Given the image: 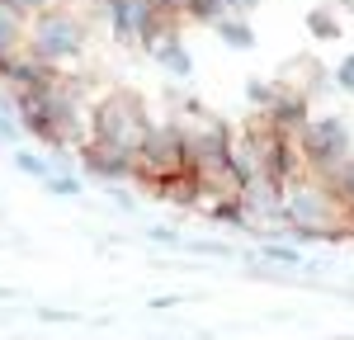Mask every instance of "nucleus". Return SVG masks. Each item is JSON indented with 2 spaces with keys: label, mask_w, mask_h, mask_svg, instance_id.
Here are the masks:
<instances>
[{
  "label": "nucleus",
  "mask_w": 354,
  "mask_h": 340,
  "mask_svg": "<svg viewBox=\"0 0 354 340\" xmlns=\"http://www.w3.org/2000/svg\"><path fill=\"white\" fill-rule=\"evenodd\" d=\"M5 5H10V10H19L24 19H33V15H43V10H53L57 0H5Z\"/></svg>",
  "instance_id": "12"
},
{
  "label": "nucleus",
  "mask_w": 354,
  "mask_h": 340,
  "mask_svg": "<svg viewBox=\"0 0 354 340\" xmlns=\"http://www.w3.org/2000/svg\"><path fill=\"white\" fill-rule=\"evenodd\" d=\"M298 151H302V166L312 175H322L326 185H335L354 166V142L340 118H307L298 133Z\"/></svg>",
  "instance_id": "2"
},
{
  "label": "nucleus",
  "mask_w": 354,
  "mask_h": 340,
  "mask_svg": "<svg viewBox=\"0 0 354 340\" xmlns=\"http://www.w3.org/2000/svg\"><path fill=\"white\" fill-rule=\"evenodd\" d=\"M283 223L298 236H322V241L354 236L350 203L312 170H298L293 180H283Z\"/></svg>",
  "instance_id": "1"
},
{
  "label": "nucleus",
  "mask_w": 354,
  "mask_h": 340,
  "mask_svg": "<svg viewBox=\"0 0 354 340\" xmlns=\"http://www.w3.org/2000/svg\"><path fill=\"white\" fill-rule=\"evenodd\" d=\"M151 10H156L161 19H175V24L185 19V0H151Z\"/></svg>",
  "instance_id": "14"
},
{
  "label": "nucleus",
  "mask_w": 354,
  "mask_h": 340,
  "mask_svg": "<svg viewBox=\"0 0 354 340\" xmlns=\"http://www.w3.org/2000/svg\"><path fill=\"white\" fill-rule=\"evenodd\" d=\"M81 166L90 175H100V180H133L137 175V156L133 151H123V147H109V142H85L81 147Z\"/></svg>",
  "instance_id": "9"
},
{
  "label": "nucleus",
  "mask_w": 354,
  "mask_h": 340,
  "mask_svg": "<svg viewBox=\"0 0 354 340\" xmlns=\"http://www.w3.org/2000/svg\"><path fill=\"white\" fill-rule=\"evenodd\" d=\"M265 260H283V265H302V255L293 246H265Z\"/></svg>",
  "instance_id": "15"
},
{
  "label": "nucleus",
  "mask_w": 354,
  "mask_h": 340,
  "mask_svg": "<svg viewBox=\"0 0 354 340\" xmlns=\"http://www.w3.org/2000/svg\"><path fill=\"white\" fill-rule=\"evenodd\" d=\"M147 128H151V113H147V104H142L137 95H128V90H109V95L95 104V142H109V147H123V151L137 156Z\"/></svg>",
  "instance_id": "5"
},
{
  "label": "nucleus",
  "mask_w": 354,
  "mask_h": 340,
  "mask_svg": "<svg viewBox=\"0 0 354 340\" xmlns=\"http://www.w3.org/2000/svg\"><path fill=\"white\" fill-rule=\"evenodd\" d=\"M85 43H90V28H85V19L76 10H66V5H53V10L33 15V24H28V48L38 57H48L53 66L81 57Z\"/></svg>",
  "instance_id": "4"
},
{
  "label": "nucleus",
  "mask_w": 354,
  "mask_h": 340,
  "mask_svg": "<svg viewBox=\"0 0 354 340\" xmlns=\"http://www.w3.org/2000/svg\"><path fill=\"white\" fill-rule=\"evenodd\" d=\"M48 189H53V194H81V185L66 180V175H62V180H48Z\"/></svg>",
  "instance_id": "17"
},
{
  "label": "nucleus",
  "mask_w": 354,
  "mask_h": 340,
  "mask_svg": "<svg viewBox=\"0 0 354 340\" xmlns=\"http://www.w3.org/2000/svg\"><path fill=\"white\" fill-rule=\"evenodd\" d=\"M213 33H218V38L227 43V48H250V43H255V33H250V24H245V19H236V15H227V19H218V24H213Z\"/></svg>",
  "instance_id": "10"
},
{
  "label": "nucleus",
  "mask_w": 354,
  "mask_h": 340,
  "mask_svg": "<svg viewBox=\"0 0 354 340\" xmlns=\"http://www.w3.org/2000/svg\"><path fill=\"white\" fill-rule=\"evenodd\" d=\"M189 175V156H185V128L180 123H156L147 128V138L137 147V180H147L156 194L165 185Z\"/></svg>",
  "instance_id": "3"
},
{
  "label": "nucleus",
  "mask_w": 354,
  "mask_h": 340,
  "mask_svg": "<svg viewBox=\"0 0 354 340\" xmlns=\"http://www.w3.org/2000/svg\"><path fill=\"white\" fill-rule=\"evenodd\" d=\"M142 48H147L151 62H161L170 76H189V71H194L189 53H185V43H180V24H175V19H156V24L147 28Z\"/></svg>",
  "instance_id": "7"
},
{
  "label": "nucleus",
  "mask_w": 354,
  "mask_h": 340,
  "mask_svg": "<svg viewBox=\"0 0 354 340\" xmlns=\"http://www.w3.org/2000/svg\"><path fill=\"white\" fill-rule=\"evenodd\" d=\"M335 85H340V90H354V57H345V62L335 66Z\"/></svg>",
  "instance_id": "16"
},
{
  "label": "nucleus",
  "mask_w": 354,
  "mask_h": 340,
  "mask_svg": "<svg viewBox=\"0 0 354 340\" xmlns=\"http://www.w3.org/2000/svg\"><path fill=\"white\" fill-rule=\"evenodd\" d=\"M236 203H241L245 227H255V232H279V227H288L283 223V185L270 180V175L245 180L241 189H236Z\"/></svg>",
  "instance_id": "6"
},
{
  "label": "nucleus",
  "mask_w": 354,
  "mask_h": 340,
  "mask_svg": "<svg viewBox=\"0 0 354 340\" xmlns=\"http://www.w3.org/2000/svg\"><path fill=\"white\" fill-rule=\"evenodd\" d=\"M104 19H109L118 43H137V48H142L147 28L156 24L161 15L151 10V0H104Z\"/></svg>",
  "instance_id": "8"
},
{
  "label": "nucleus",
  "mask_w": 354,
  "mask_h": 340,
  "mask_svg": "<svg viewBox=\"0 0 354 340\" xmlns=\"http://www.w3.org/2000/svg\"><path fill=\"white\" fill-rule=\"evenodd\" d=\"M312 33H322V38H335V33H340L335 15H330V10H317V15H312Z\"/></svg>",
  "instance_id": "11"
},
{
  "label": "nucleus",
  "mask_w": 354,
  "mask_h": 340,
  "mask_svg": "<svg viewBox=\"0 0 354 340\" xmlns=\"http://www.w3.org/2000/svg\"><path fill=\"white\" fill-rule=\"evenodd\" d=\"M15 166L19 170H28V175H38V180H48V166L33 156V151H15Z\"/></svg>",
  "instance_id": "13"
}]
</instances>
